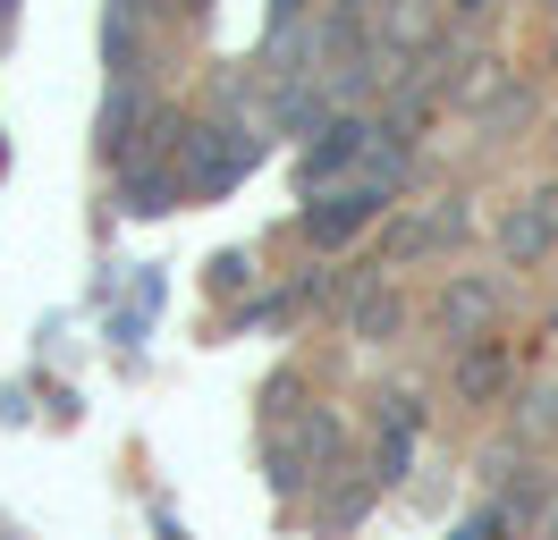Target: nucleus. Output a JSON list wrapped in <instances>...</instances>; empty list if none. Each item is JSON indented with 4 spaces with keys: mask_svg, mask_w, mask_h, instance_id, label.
Listing matches in <instances>:
<instances>
[{
    "mask_svg": "<svg viewBox=\"0 0 558 540\" xmlns=\"http://www.w3.org/2000/svg\"><path fill=\"white\" fill-rule=\"evenodd\" d=\"M398 169H407V152H398V161H381L364 186H339L330 202H314V211H305V245H348V236L381 211V195L398 186Z\"/></svg>",
    "mask_w": 558,
    "mask_h": 540,
    "instance_id": "f257e3e1",
    "label": "nucleus"
},
{
    "mask_svg": "<svg viewBox=\"0 0 558 540\" xmlns=\"http://www.w3.org/2000/svg\"><path fill=\"white\" fill-rule=\"evenodd\" d=\"M254 135H238V127H204L195 144H186V195H229L245 169H254Z\"/></svg>",
    "mask_w": 558,
    "mask_h": 540,
    "instance_id": "f03ea898",
    "label": "nucleus"
},
{
    "mask_svg": "<svg viewBox=\"0 0 558 540\" xmlns=\"http://www.w3.org/2000/svg\"><path fill=\"white\" fill-rule=\"evenodd\" d=\"M364 152H373V127H364V119H339V127H330V135L314 144V152H305V186H322V177L355 169Z\"/></svg>",
    "mask_w": 558,
    "mask_h": 540,
    "instance_id": "7ed1b4c3",
    "label": "nucleus"
},
{
    "mask_svg": "<svg viewBox=\"0 0 558 540\" xmlns=\"http://www.w3.org/2000/svg\"><path fill=\"white\" fill-rule=\"evenodd\" d=\"M499 245H508L517 262H524V254H550V245H558V186H550V195H533L524 211H508Z\"/></svg>",
    "mask_w": 558,
    "mask_h": 540,
    "instance_id": "20e7f679",
    "label": "nucleus"
},
{
    "mask_svg": "<svg viewBox=\"0 0 558 540\" xmlns=\"http://www.w3.org/2000/svg\"><path fill=\"white\" fill-rule=\"evenodd\" d=\"M499 532H508L499 515H474V524H465V532H457V540H499Z\"/></svg>",
    "mask_w": 558,
    "mask_h": 540,
    "instance_id": "39448f33",
    "label": "nucleus"
},
{
    "mask_svg": "<svg viewBox=\"0 0 558 540\" xmlns=\"http://www.w3.org/2000/svg\"><path fill=\"white\" fill-rule=\"evenodd\" d=\"M296 9H305V0H271V17H279V26H288V17H296Z\"/></svg>",
    "mask_w": 558,
    "mask_h": 540,
    "instance_id": "423d86ee",
    "label": "nucleus"
}]
</instances>
